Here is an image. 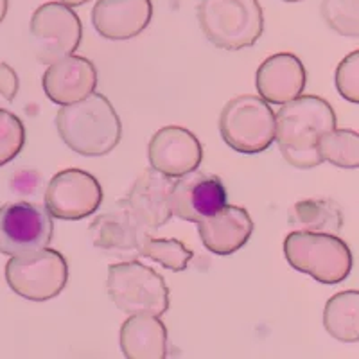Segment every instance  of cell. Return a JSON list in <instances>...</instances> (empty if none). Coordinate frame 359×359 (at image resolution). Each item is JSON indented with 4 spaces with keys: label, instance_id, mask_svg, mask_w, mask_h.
<instances>
[{
    "label": "cell",
    "instance_id": "2",
    "mask_svg": "<svg viewBox=\"0 0 359 359\" xmlns=\"http://www.w3.org/2000/svg\"><path fill=\"white\" fill-rule=\"evenodd\" d=\"M56 130L65 146L81 156L108 155L123 139V124L114 104L97 92L60 108Z\"/></svg>",
    "mask_w": 359,
    "mask_h": 359
},
{
    "label": "cell",
    "instance_id": "22",
    "mask_svg": "<svg viewBox=\"0 0 359 359\" xmlns=\"http://www.w3.org/2000/svg\"><path fill=\"white\" fill-rule=\"evenodd\" d=\"M318 151L323 162H329L334 168L358 169L359 133L345 128H334L320 137Z\"/></svg>",
    "mask_w": 359,
    "mask_h": 359
},
{
    "label": "cell",
    "instance_id": "29",
    "mask_svg": "<svg viewBox=\"0 0 359 359\" xmlns=\"http://www.w3.org/2000/svg\"><path fill=\"white\" fill-rule=\"evenodd\" d=\"M57 2H62V4L69 6V8H79V6L86 4L88 0H57Z\"/></svg>",
    "mask_w": 359,
    "mask_h": 359
},
{
    "label": "cell",
    "instance_id": "1",
    "mask_svg": "<svg viewBox=\"0 0 359 359\" xmlns=\"http://www.w3.org/2000/svg\"><path fill=\"white\" fill-rule=\"evenodd\" d=\"M336 128V114L325 99L316 95H298L280 104L275 114V140L282 156L297 169L322 165L318 140Z\"/></svg>",
    "mask_w": 359,
    "mask_h": 359
},
{
    "label": "cell",
    "instance_id": "11",
    "mask_svg": "<svg viewBox=\"0 0 359 359\" xmlns=\"http://www.w3.org/2000/svg\"><path fill=\"white\" fill-rule=\"evenodd\" d=\"M88 232L95 248L128 261L140 255V248L149 236V230L133 216L126 200L108 212L99 214L90 224Z\"/></svg>",
    "mask_w": 359,
    "mask_h": 359
},
{
    "label": "cell",
    "instance_id": "3",
    "mask_svg": "<svg viewBox=\"0 0 359 359\" xmlns=\"http://www.w3.org/2000/svg\"><path fill=\"white\" fill-rule=\"evenodd\" d=\"M284 255L291 268L327 286L345 280L354 266L351 248L338 233L293 230L284 241Z\"/></svg>",
    "mask_w": 359,
    "mask_h": 359
},
{
    "label": "cell",
    "instance_id": "12",
    "mask_svg": "<svg viewBox=\"0 0 359 359\" xmlns=\"http://www.w3.org/2000/svg\"><path fill=\"white\" fill-rule=\"evenodd\" d=\"M147 160L155 171L176 180L200 168L203 147L187 128L165 126L147 144Z\"/></svg>",
    "mask_w": 359,
    "mask_h": 359
},
{
    "label": "cell",
    "instance_id": "27",
    "mask_svg": "<svg viewBox=\"0 0 359 359\" xmlns=\"http://www.w3.org/2000/svg\"><path fill=\"white\" fill-rule=\"evenodd\" d=\"M18 88H20V81L11 65L8 63H0V95L6 101L11 102L13 99L17 97Z\"/></svg>",
    "mask_w": 359,
    "mask_h": 359
},
{
    "label": "cell",
    "instance_id": "6",
    "mask_svg": "<svg viewBox=\"0 0 359 359\" xmlns=\"http://www.w3.org/2000/svg\"><path fill=\"white\" fill-rule=\"evenodd\" d=\"M219 133L233 151L255 155L275 140V111L261 95H237L223 107Z\"/></svg>",
    "mask_w": 359,
    "mask_h": 359
},
{
    "label": "cell",
    "instance_id": "13",
    "mask_svg": "<svg viewBox=\"0 0 359 359\" xmlns=\"http://www.w3.org/2000/svg\"><path fill=\"white\" fill-rule=\"evenodd\" d=\"M226 205V189L219 176L192 171L175 180L171 192L172 216L200 223Z\"/></svg>",
    "mask_w": 359,
    "mask_h": 359
},
{
    "label": "cell",
    "instance_id": "14",
    "mask_svg": "<svg viewBox=\"0 0 359 359\" xmlns=\"http://www.w3.org/2000/svg\"><path fill=\"white\" fill-rule=\"evenodd\" d=\"M41 85L50 101L65 107L94 94L97 86V69L86 57L70 54L47 67Z\"/></svg>",
    "mask_w": 359,
    "mask_h": 359
},
{
    "label": "cell",
    "instance_id": "10",
    "mask_svg": "<svg viewBox=\"0 0 359 359\" xmlns=\"http://www.w3.org/2000/svg\"><path fill=\"white\" fill-rule=\"evenodd\" d=\"M102 203L99 180L81 169H65L50 178L45 189V208L56 219L79 221L92 214Z\"/></svg>",
    "mask_w": 359,
    "mask_h": 359
},
{
    "label": "cell",
    "instance_id": "25",
    "mask_svg": "<svg viewBox=\"0 0 359 359\" xmlns=\"http://www.w3.org/2000/svg\"><path fill=\"white\" fill-rule=\"evenodd\" d=\"M25 144L24 123L15 114L0 108V168L17 158Z\"/></svg>",
    "mask_w": 359,
    "mask_h": 359
},
{
    "label": "cell",
    "instance_id": "26",
    "mask_svg": "<svg viewBox=\"0 0 359 359\" xmlns=\"http://www.w3.org/2000/svg\"><path fill=\"white\" fill-rule=\"evenodd\" d=\"M334 85L345 101L359 104V49L343 57L334 72Z\"/></svg>",
    "mask_w": 359,
    "mask_h": 359
},
{
    "label": "cell",
    "instance_id": "30",
    "mask_svg": "<svg viewBox=\"0 0 359 359\" xmlns=\"http://www.w3.org/2000/svg\"><path fill=\"white\" fill-rule=\"evenodd\" d=\"M284 2H300V0H284Z\"/></svg>",
    "mask_w": 359,
    "mask_h": 359
},
{
    "label": "cell",
    "instance_id": "24",
    "mask_svg": "<svg viewBox=\"0 0 359 359\" xmlns=\"http://www.w3.org/2000/svg\"><path fill=\"white\" fill-rule=\"evenodd\" d=\"M322 17L341 36L359 38V0H322Z\"/></svg>",
    "mask_w": 359,
    "mask_h": 359
},
{
    "label": "cell",
    "instance_id": "19",
    "mask_svg": "<svg viewBox=\"0 0 359 359\" xmlns=\"http://www.w3.org/2000/svg\"><path fill=\"white\" fill-rule=\"evenodd\" d=\"M118 343L128 359L168 358V329L153 314H130L121 327Z\"/></svg>",
    "mask_w": 359,
    "mask_h": 359
},
{
    "label": "cell",
    "instance_id": "9",
    "mask_svg": "<svg viewBox=\"0 0 359 359\" xmlns=\"http://www.w3.org/2000/svg\"><path fill=\"white\" fill-rule=\"evenodd\" d=\"M31 36L38 60L50 65L78 50L83 25L72 8L62 2H47L36 8L31 17Z\"/></svg>",
    "mask_w": 359,
    "mask_h": 359
},
{
    "label": "cell",
    "instance_id": "8",
    "mask_svg": "<svg viewBox=\"0 0 359 359\" xmlns=\"http://www.w3.org/2000/svg\"><path fill=\"white\" fill-rule=\"evenodd\" d=\"M53 216L43 205L17 201L0 207V253L17 257L47 248L53 241Z\"/></svg>",
    "mask_w": 359,
    "mask_h": 359
},
{
    "label": "cell",
    "instance_id": "4",
    "mask_svg": "<svg viewBox=\"0 0 359 359\" xmlns=\"http://www.w3.org/2000/svg\"><path fill=\"white\" fill-rule=\"evenodd\" d=\"M198 20L210 43L223 50H241L264 33L259 0H200Z\"/></svg>",
    "mask_w": 359,
    "mask_h": 359
},
{
    "label": "cell",
    "instance_id": "20",
    "mask_svg": "<svg viewBox=\"0 0 359 359\" xmlns=\"http://www.w3.org/2000/svg\"><path fill=\"white\" fill-rule=\"evenodd\" d=\"M287 224L304 232L339 233L343 229L341 207L329 198L300 200L290 208Z\"/></svg>",
    "mask_w": 359,
    "mask_h": 359
},
{
    "label": "cell",
    "instance_id": "16",
    "mask_svg": "<svg viewBox=\"0 0 359 359\" xmlns=\"http://www.w3.org/2000/svg\"><path fill=\"white\" fill-rule=\"evenodd\" d=\"M172 178L155 171L146 169L131 185L126 203L133 216L146 226L149 232L162 229L172 217L171 192Z\"/></svg>",
    "mask_w": 359,
    "mask_h": 359
},
{
    "label": "cell",
    "instance_id": "15",
    "mask_svg": "<svg viewBox=\"0 0 359 359\" xmlns=\"http://www.w3.org/2000/svg\"><path fill=\"white\" fill-rule=\"evenodd\" d=\"M90 17L99 36L114 41L131 40L147 29L153 4L151 0H97Z\"/></svg>",
    "mask_w": 359,
    "mask_h": 359
},
{
    "label": "cell",
    "instance_id": "21",
    "mask_svg": "<svg viewBox=\"0 0 359 359\" xmlns=\"http://www.w3.org/2000/svg\"><path fill=\"white\" fill-rule=\"evenodd\" d=\"M323 327L341 343L359 341V291L345 290L332 294L323 309Z\"/></svg>",
    "mask_w": 359,
    "mask_h": 359
},
{
    "label": "cell",
    "instance_id": "28",
    "mask_svg": "<svg viewBox=\"0 0 359 359\" xmlns=\"http://www.w3.org/2000/svg\"><path fill=\"white\" fill-rule=\"evenodd\" d=\"M9 9V0H0V24L4 22L6 15H8Z\"/></svg>",
    "mask_w": 359,
    "mask_h": 359
},
{
    "label": "cell",
    "instance_id": "23",
    "mask_svg": "<svg viewBox=\"0 0 359 359\" xmlns=\"http://www.w3.org/2000/svg\"><path fill=\"white\" fill-rule=\"evenodd\" d=\"M140 257L151 259L171 271H184L189 261L194 257V252H191L178 239H158L147 236L140 248Z\"/></svg>",
    "mask_w": 359,
    "mask_h": 359
},
{
    "label": "cell",
    "instance_id": "18",
    "mask_svg": "<svg viewBox=\"0 0 359 359\" xmlns=\"http://www.w3.org/2000/svg\"><path fill=\"white\" fill-rule=\"evenodd\" d=\"M201 243L214 255H232L241 250L253 233V219L248 210L224 205L216 214L198 223Z\"/></svg>",
    "mask_w": 359,
    "mask_h": 359
},
{
    "label": "cell",
    "instance_id": "17",
    "mask_svg": "<svg viewBox=\"0 0 359 359\" xmlns=\"http://www.w3.org/2000/svg\"><path fill=\"white\" fill-rule=\"evenodd\" d=\"M307 74L300 57L291 53H278L266 57L257 69V92L269 104H286L302 95Z\"/></svg>",
    "mask_w": 359,
    "mask_h": 359
},
{
    "label": "cell",
    "instance_id": "7",
    "mask_svg": "<svg viewBox=\"0 0 359 359\" xmlns=\"http://www.w3.org/2000/svg\"><path fill=\"white\" fill-rule=\"evenodd\" d=\"M6 282L18 297L45 302L57 297L69 282V262L53 248L11 257L4 269Z\"/></svg>",
    "mask_w": 359,
    "mask_h": 359
},
{
    "label": "cell",
    "instance_id": "5",
    "mask_svg": "<svg viewBox=\"0 0 359 359\" xmlns=\"http://www.w3.org/2000/svg\"><path fill=\"white\" fill-rule=\"evenodd\" d=\"M107 287L111 302L126 314L162 316L169 309V287L162 275L135 259L110 266Z\"/></svg>",
    "mask_w": 359,
    "mask_h": 359
}]
</instances>
